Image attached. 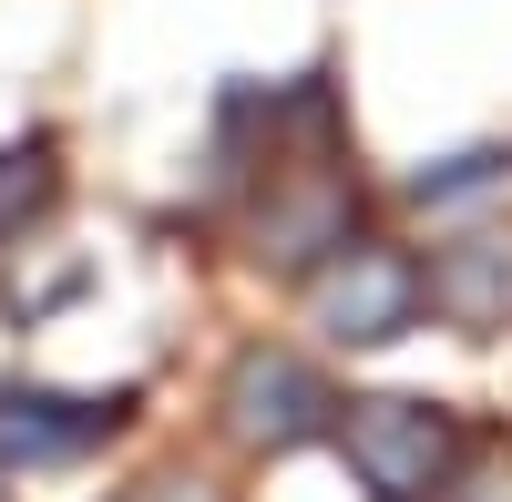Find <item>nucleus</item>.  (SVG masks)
I'll use <instances>...</instances> for the list:
<instances>
[{"instance_id":"nucleus-1","label":"nucleus","mask_w":512,"mask_h":502,"mask_svg":"<svg viewBox=\"0 0 512 502\" xmlns=\"http://www.w3.org/2000/svg\"><path fill=\"white\" fill-rule=\"evenodd\" d=\"M461 410L451 400H410V390H369L338 410V462L369 502H441L461 472Z\"/></svg>"},{"instance_id":"nucleus-2","label":"nucleus","mask_w":512,"mask_h":502,"mask_svg":"<svg viewBox=\"0 0 512 502\" xmlns=\"http://www.w3.org/2000/svg\"><path fill=\"white\" fill-rule=\"evenodd\" d=\"M420 308H431V267H420L410 246H390V236H349L308 277V318L338 349H390V339L420 328Z\"/></svg>"},{"instance_id":"nucleus-3","label":"nucleus","mask_w":512,"mask_h":502,"mask_svg":"<svg viewBox=\"0 0 512 502\" xmlns=\"http://www.w3.org/2000/svg\"><path fill=\"white\" fill-rule=\"evenodd\" d=\"M216 410H226V431H236L246 451H267V462H277V451L338 431V410H349V400H338V390H328L297 349H267V339H256V349H236L226 400H216Z\"/></svg>"},{"instance_id":"nucleus-4","label":"nucleus","mask_w":512,"mask_h":502,"mask_svg":"<svg viewBox=\"0 0 512 502\" xmlns=\"http://www.w3.org/2000/svg\"><path fill=\"white\" fill-rule=\"evenodd\" d=\"M256 267H277V277H318L338 246L359 236V175L338 154H318V164H287L277 175V195L256 205Z\"/></svg>"},{"instance_id":"nucleus-5","label":"nucleus","mask_w":512,"mask_h":502,"mask_svg":"<svg viewBox=\"0 0 512 502\" xmlns=\"http://www.w3.org/2000/svg\"><path fill=\"white\" fill-rule=\"evenodd\" d=\"M123 431V400H72V390H0V462L41 472V462H82L93 441Z\"/></svg>"},{"instance_id":"nucleus-6","label":"nucleus","mask_w":512,"mask_h":502,"mask_svg":"<svg viewBox=\"0 0 512 502\" xmlns=\"http://www.w3.org/2000/svg\"><path fill=\"white\" fill-rule=\"evenodd\" d=\"M431 308L461 318L472 339H492V328L512 318V246L502 236H451L431 257Z\"/></svg>"},{"instance_id":"nucleus-7","label":"nucleus","mask_w":512,"mask_h":502,"mask_svg":"<svg viewBox=\"0 0 512 502\" xmlns=\"http://www.w3.org/2000/svg\"><path fill=\"white\" fill-rule=\"evenodd\" d=\"M52 185H62V175H52V144H11V154H0V246L52 205Z\"/></svg>"},{"instance_id":"nucleus-8","label":"nucleus","mask_w":512,"mask_h":502,"mask_svg":"<svg viewBox=\"0 0 512 502\" xmlns=\"http://www.w3.org/2000/svg\"><path fill=\"white\" fill-rule=\"evenodd\" d=\"M492 185H512V154L502 144H482V154H451V164H431L410 195L420 205H472V195H492Z\"/></svg>"}]
</instances>
